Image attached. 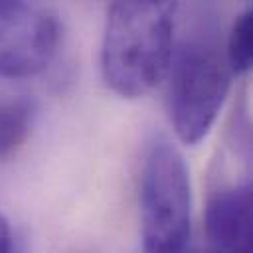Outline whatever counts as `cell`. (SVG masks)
Wrapping results in <instances>:
<instances>
[{
	"label": "cell",
	"mask_w": 253,
	"mask_h": 253,
	"mask_svg": "<svg viewBox=\"0 0 253 253\" xmlns=\"http://www.w3.org/2000/svg\"><path fill=\"white\" fill-rule=\"evenodd\" d=\"M12 249V231L8 219L0 213V253H10Z\"/></svg>",
	"instance_id": "obj_8"
},
{
	"label": "cell",
	"mask_w": 253,
	"mask_h": 253,
	"mask_svg": "<svg viewBox=\"0 0 253 253\" xmlns=\"http://www.w3.org/2000/svg\"><path fill=\"white\" fill-rule=\"evenodd\" d=\"M59 43L57 18L36 4L0 2V77H32L47 67Z\"/></svg>",
	"instance_id": "obj_4"
},
{
	"label": "cell",
	"mask_w": 253,
	"mask_h": 253,
	"mask_svg": "<svg viewBox=\"0 0 253 253\" xmlns=\"http://www.w3.org/2000/svg\"><path fill=\"white\" fill-rule=\"evenodd\" d=\"M144 253H182L190 239L192 188L182 152L170 140L150 144L140 170Z\"/></svg>",
	"instance_id": "obj_3"
},
{
	"label": "cell",
	"mask_w": 253,
	"mask_h": 253,
	"mask_svg": "<svg viewBox=\"0 0 253 253\" xmlns=\"http://www.w3.org/2000/svg\"><path fill=\"white\" fill-rule=\"evenodd\" d=\"M34 123V103L24 97L0 99V160L14 156Z\"/></svg>",
	"instance_id": "obj_6"
},
{
	"label": "cell",
	"mask_w": 253,
	"mask_h": 253,
	"mask_svg": "<svg viewBox=\"0 0 253 253\" xmlns=\"http://www.w3.org/2000/svg\"><path fill=\"white\" fill-rule=\"evenodd\" d=\"M166 75L174 132L184 144H196L213 126L233 77L215 30L204 26L188 34L172 51Z\"/></svg>",
	"instance_id": "obj_2"
},
{
	"label": "cell",
	"mask_w": 253,
	"mask_h": 253,
	"mask_svg": "<svg viewBox=\"0 0 253 253\" xmlns=\"http://www.w3.org/2000/svg\"><path fill=\"white\" fill-rule=\"evenodd\" d=\"M174 2H115L107 10L101 71L125 99L146 95L166 75L174 51Z\"/></svg>",
	"instance_id": "obj_1"
},
{
	"label": "cell",
	"mask_w": 253,
	"mask_h": 253,
	"mask_svg": "<svg viewBox=\"0 0 253 253\" xmlns=\"http://www.w3.org/2000/svg\"><path fill=\"white\" fill-rule=\"evenodd\" d=\"M251 42H253V14L251 8H247L231 24L227 43L223 49L225 59L233 73H245L251 69V57H253Z\"/></svg>",
	"instance_id": "obj_7"
},
{
	"label": "cell",
	"mask_w": 253,
	"mask_h": 253,
	"mask_svg": "<svg viewBox=\"0 0 253 253\" xmlns=\"http://www.w3.org/2000/svg\"><path fill=\"white\" fill-rule=\"evenodd\" d=\"M251 186L219 188L206 208L208 253H251Z\"/></svg>",
	"instance_id": "obj_5"
}]
</instances>
